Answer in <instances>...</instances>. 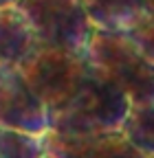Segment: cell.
<instances>
[{
  "label": "cell",
  "instance_id": "6da1fadb",
  "mask_svg": "<svg viewBox=\"0 0 154 158\" xmlns=\"http://www.w3.org/2000/svg\"><path fill=\"white\" fill-rule=\"evenodd\" d=\"M128 94L90 66L88 77L66 101L46 114V132L99 134L121 127L128 112Z\"/></svg>",
  "mask_w": 154,
  "mask_h": 158
},
{
  "label": "cell",
  "instance_id": "9c48e42d",
  "mask_svg": "<svg viewBox=\"0 0 154 158\" xmlns=\"http://www.w3.org/2000/svg\"><path fill=\"white\" fill-rule=\"evenodd\" d=\"M119 132L139 152L154 158V99L130 101Z\"/></svg>",
  "mask_w": 154,
  "mask_h": 158
},
{
  "label": "cell",
  "instance_id": "8fae6325",
  "mask_svg": "<svg viewBox=\"0 0 154 158\" xmlns=\"http://www.w3.org/2000/svg\"><path fill=\"white\" fill-rule=\"evenodd\" d=\"M134 42H137L152 59H154V15L150 13H141L134 24L126 31Z\"/></svg>",
  "mask_w": 154,
  "mask_h": 158
},
{
  "label": "cell",
  "instance_id": "5bb4252c",
  "mask_svg": "<svg viewBox=\"0 0 154 158\" xmlns=\"http://www.w3.org/2000/svg\"><path fill=\"white\" fill-rule=\"evenodd\" d=\"M42 158H53V156H51V154H44V156H42Z\"/></svg>",
  "mask_w": 154,
  "mask_h": 158
},
{
  "label": "cell",
  "instance_id": "7a4b0ae2",
  "mask_svg": "<svg viewBox=\"0 0 154 158\" xmlns=\"http://www.w3.org/2000/svg\"><path fill=\"white\" fill-rule=\"evenodd\" d=\"M86 59L95 70L117 84L130 101L154 99V59L128 33L92 29Z\"/></svg>",
  "mask_w": 154,
  "mask_h": 158
},
{
  "label": "cell",
  "instance_id": "3957f363",
  "mask_svg": "<svg viewBox=\"0 0 154 158\" xmlns=\"http://www.w3.org/2000/svg\"><path fill=\"white\" fill-rule=\"evenodd\" d=\"M15 66L42 101L46 114L60 108L90 73L86 53L49 46L35 40Z\"/></svg>",
  "mask_w": 154,
  "mask_h": 158
},
{
  "label": "cell",
  "instance_id": "30bf717a",
  "mask_svg": "<svg viewBox=\"0 0 154 158\" xmlns=\"http://www.w3.org/2000/svg\"><path fill=\"white\" fill-rule=\"evenodd\" d=\"M42 136L0 125V158H42Z\"/></svg>",
  "mask_w": 154,
  "mask_h": 158
},
{
  "label": "cell",
  "instance_id": "4fadbf2b",
  "mask_svg": "<svg viewBox=\"0 0 154 158\" xmlns=\"http://www.w3.org/2000/svg\"><path fill=\"white\" fill-rule=\"evenodd\" d=\"M18 5V0H0V9L2 7H15Z\"/></svg>",
  "mask_w": 154,
  "mask_h": 158
},
{
  "label": "cell",
  "instance_id": "5b68a950",
  "mask_svg": "<svg viewBox=\"0 0 154 158\" xmlns=\"http://www.w3.org/2000/svg\"><path fill=\"white\" fill-rule=\"evenodd\" d=\"M0 125L37 136L46 132V110L15 64L0 66Z\"/></svg>",
  "mask_w": 154,
  "mask_h": 158
},
{
  "label": "cell",
  "instance_id": "ba28073f",
  "mask_svg": "<svg viewBox=\"0 0 154 158\" xmlns=\"http://www.w3.org/2000/svg\"><path fill=\"white\" fill-rule=\"evenodd\" d=\"M33 44V33L18 7L0 9V66L18 64Z\"/></svg>",
  "mask_w": 154,
  "mask_h": 158
},
{
  "label": "cell",
  "instance_id": "52a82bcc",
  "mask_svg": "<svg viewBox=\"0 0 154 158\" xmlns=\"http://www.w3.org/2000/svg\"><path fill=\"white\" fill-rule=\"evenodd\" d=\"M92 29L126 33L143 9L139 0H82Z\"/></svg>",
  "mask_w": 154,
  "mask_h": 158
},
{
  "label": "cell",
  "instance_id": "7c38bea8",
  "mask_svg": "<svg viewBox=\"0 0 154 158\" xmlns=\"http://www.w3.org/2000/svg\"><path fill=\"white\" fill-rule=\"evenodd\" d=\"M141 2V9H143V13H150V15H154V0H139Z\"/></svg>",
  "mask_w": 154,
  "mask_h": 158
},
{
  "label": "cell",
  "instance_id": "8992f818",
  "mask_svg": "<svg viewBox=\"0 0 154 158\" xmlns=\"http://www.w3.org/2000/svg\"><path fill=\"white\" fill-rule=\"evenodd\" d=\"M44 152L53 158H152L139 152L119 132L99 134H42Z\"/></svg>",
  "mask_w": 154,
  "mask_h": 158
},
{
  "label": "cell",
  "instance_id": "277c9868",
  "mask_svg": "<svg viewBox=\"0 0 154 158\" xmlns=\"http://www.w3.org/2000/svg\"><path fill=\"white\" fill-rule=\"evenodd\" d=\"M35 42L86 53L92 24L82 0H18Z\"/></svg>",
  "mask_w": 154,
  "mask_h": 158
}]
</instances>
